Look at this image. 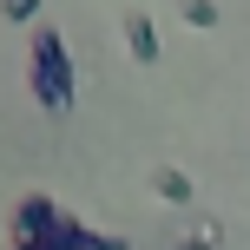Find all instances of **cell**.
<instances>
[{
    "label": "cell",
    "instance_id": "cell-2",
    "mask_svg": "<svg viewBox=\"0 0 250 250\" xmlns=\"http://www.w3.org/2000/svg\"><path fill=\"white\" fill-rule=\"evenodd\" d=\"M125 40H132V60H151V53H158V33H151L145 13H132V20H125Z\"/></svg>",
    "mask_w": 250,
    "mask_h": 250
},
{
    "label": "cell",
    "instance_id": "cell-4",
    "mask_svg": "<svg viewBox=\"0 0 250 250\" xmlns=\"http://www.w3.org/2000/svg\"><path fill=\"white\" fill-rule=\"evenodd\" d=\"M185 20H191V26H211L217 7H211V0H185Z\"/></svg>",
    "mask_w": 250,
    "mask_h": 250
},
{
    "label": "cell",
    "instance_id": "cell-5",
    "mask_svg": "<svg viewBox=\"0 0 250 250\" xmlns=\"http://www.w3.org/2000/svg\"><path fill=\"white\" fill-rule=\"evenodd\" d=\"M33 7H40V0H7V13H13V20H26Z\"/></svg>",
    "mask_w": 250,
    "mask_h": 250
},
{
    "label": "cell",
    "instance_id": "cell-3",
    "mask_svg": "<svg viewBox=\"0 0 250 250\" xmlns=\"http://www.w3.org/2000/svg\"><path fill=\"white\" fill-rule=\"evenodd\" d=\"M158 191H165L171 204H185V198H191V178H178V171H158Z\"/></svg>",
    "mask_w": 250,
    "mask_h": 250
},
{
    "label": "cell",
    "instance_id": "cell-1",
    "mask_svg": "<svg viewBox=\"0 0 250 250\" xmlns=\"http://www.w3.org/2000/svg\"><path fill=\"white\" fill-rule=\"evenodd\" d=\"M33 86H40V99H46L53 112H66V105H73V73H66L60 33H40V40H33Z\"/></svg>",
    "mask_w": 250,
    "mask_h": 250
}]
</instances>
